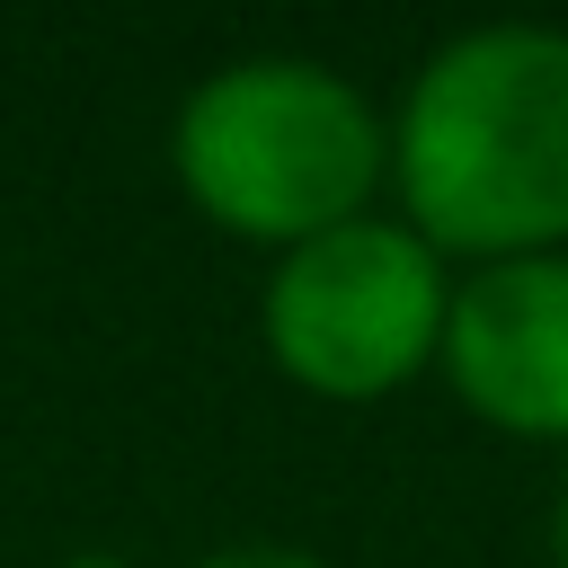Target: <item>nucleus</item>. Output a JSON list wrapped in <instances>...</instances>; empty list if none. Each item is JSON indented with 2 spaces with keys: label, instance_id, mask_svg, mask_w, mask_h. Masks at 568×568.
I'll list each match as a JSON object with an SVG mask.
<instances>
[{
  "label": "nucleus",
  "instance_id": "4",
  "mask_svg": "<svg viewBox=\"0 0 568 568\" xmlns=\"http://www.w3.org/2000/svg\"><path fill=\"white\" fill-rule=\"evenodd\" d=\"M435 364L479 426L515 444H568V248L470 266L453 284Z\"/></svg>",
  "mask_w": 568,
  "mask_h": 568
},
{
  "label": "nucleus",
  "instance_id": "7",
  "mask_svg": "<svg viewBox=\"0 0 568 568\" xmlns=\"http://www.w3.org/2000/svg\"><path fill=\"white\" fill-rule=\"evenodd\" d=\"M53 568H133V559H115V550H71V559H53Z\"/></svg>",
  "mask_w": 568,
  "mask_h": 568
},
{
  "label": "nucleus",
  "instance_id": "1",
  "mask_svg": "<svg viewBox=\"0 0 568 568\" xmlns=\"http://www.w3.org/2000/svg\"><path fill=\"white\" fill-rule=\"evenodd\" d=\"M390 186L435 257L568 248V27H470L426 53L390 115Z\"/></svg>",
  "mask_w": 568,
  "mask_h": 568
},
{
  "label": "nucleus",
  "instance_id": "2",
  "mask_svg": "<svg viewBox=\"0 0 568 568\" xmlns=\"http://www.w3.org/2000/svg\"><path fill=\"white\" fill-rule=\"evenodd\" d=\"M178 195L248 248H302L364 222L390 178V124L320 53H240L178 98L169 124Z\"/></svg>",
  "mask_w": 568,
  "mask_h": 568
},
{
  "label": "nucleus",
  "instance_id": "5",
  "mask_svg": "<svg viewBox=\"0 0 568 568\" xmlns=\"http://www.w3.org/2000/svg\"><path fill=\"white\" fill-rule=\"evenodd\" d=\"M186 568H328V559L302 550V541H222V550H204Z\"/></svg>",
  "mask_w": 568,
  "mask_h": 568
},
{
  "label": "nucleus",
  "instance_id": "3",
  "mask_svg": "<svg viewBox=\"0 0 568 568\" xmlns=\"http://www.w3.org/2000/svg\"><path fill=\"white\" fill-rule=\"evenodd\" d=\"M444 311H453L444 257L408 222L364 213L275 257L257 293V346L293 390L364 408L408 390L444 355Z\"/></svg>",
  "mask_w": 568,
  "mask_h": 568
},
{
  "label": "nucleus",
  "instance_id": "6",
  "mask_svg": "<svg viewBox=\"0 0 568 568\" xmlns=\"http://www.w3.org/2000/svg\"><path fill=\"white\" fill-rule=\"evenodd\" d=\"M550 568H568V488H559V515H550Z\"/></svg>",
  "mask_w": 568,
  "mask_h": 568
}]
</instances>
